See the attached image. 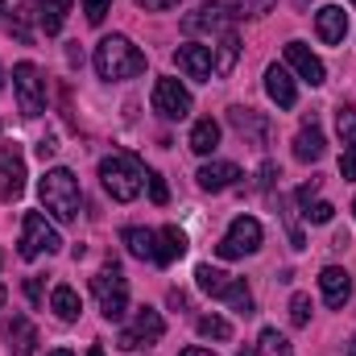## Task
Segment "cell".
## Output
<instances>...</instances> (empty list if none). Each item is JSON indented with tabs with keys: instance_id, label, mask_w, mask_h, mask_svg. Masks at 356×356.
<instances>
[{
	"instance_id": "6da1fadb",
	"label": "cell",
	"mask_w": 356,
	"mask_h": 356,
	"mask_svg": "<svg viewBox=\"0 0 356 356\" xmlns=\"http://www.w3.org/2000/svg\"><path fill=\"white\" fill-rule=\"evenodd\" d=\"M95 71H99V79H112V83H120V79H137L141 71H145V54L124 38V33H112V38H104L99 46H95Z\"/></svg>"
},
{
	"instance_id": "2e32d148",
	"label": "cell",
	"mask_w": 356,
	"mask_h": 356,
	"mask_svg": "<svg viewBox=\"0 0 356 356\" xmlns=\"http://www.w3.org/2000/svg\"><path fill=\"white\" fill-rule=\"evenodd\" d=\"M323 149H327V141H323V133H319V120L307 116L302 129H298V137H294V158H298V162H319Z\"/></svg>"
},
{
	"instance_id": "c3c4849f",
	"label": "cell",
	"mask_w": 356,
	"mask_h": 356,
	"mask_svg": "<svg viewBox=\"0 0 356 356\" xmlns=\"http://www.w3.org/2000/svg\"><path fill=\"white\" fill-rule=\"evenodd\" d=\"M91 356H104V348H99V344H95V348H91Z\"/></svg>"
},
{
	"instance_id": "9c48e42d",
	"label": "cell",
	"mask_w": 356,
	"mask_h": 356,
	"mask_svg": "<svg viewBox=\"0 0 356 356\" xmlns=\"http://www.w3.org/2000/svg\"><path fill=\"white\" fill-rule=\"evenodd\" d=\"M13 88H17V104H21V116H38L42 104H46V79L33 63H17L13 67Z\"/></svg>"
},
{
	"instance_id": "1f68e13d",
	"label": "cell",
	"mask_w": 356,
	"mask_h": 356,
	"mask_svg": "<svg viewBox=\"0 0 356 356\" xmlns=\"http://www.w3.org/2000/svg\"><path fill=\"white\" fill-rule=\"evenodd\" d=\"M290 323H294V327H307V323H311V298H307V294H294V298H290Z\"/></svg>"
},
{
	"instance_id": "f5cc1de1",
	"label": "cell",
	"mask_w": 356,
	"mask_h": 356,
	"mask_svg": "<svg viewBox=\"0 0 356 356\" xmlns=\"http://www.w3.org/2000/svg\"><path fill=\"white\" fill-rule=\"evenodd\" d=\"M353 211H356V199H353Z\"/></svg>"
},
{
	"instance_id": "8992f818",
	"label": "cell",
	"mask_w": 356,
	"mask_h": 356,
	"mask_svg": "<svg viewBox=\"0 0 356 356\" xmlns=\"http://www.w3.org/2000/svg\"><path fill=\"white\" fill-rule=\"evenodd\" d=\"M63 249V236L46 224V216L42 211H25V220H21V257L25 261H33V257H42V253H58Z\"/></svg>"
},
{
	"instance_id": "d4e9b609",
	"label": "cell",
	"mask_w": 356,
	"mask_h": 356,
	"mask_svg": "<svg viewBox=\"0 0 356 356\" xmlns=\"http://www.w3.org/2000/svg\"><path fill=\"white\" fill-rule=\"evenodd\" d=\"M50 307H54V315H58L63 323L79 319V311H83V302H79V294H75L71 286H54V294H50Z\"/></svg>"
},
{
	"instance_id": "d6a6232c",
	"label": "cell",
	"mask_w": 356,
	"mask_h": 356,
	"mask_svg": "<svg viewBox=\"0 0 356 356\" xmlns=\"http://www.w3.org/2000/svg\"><path fill=\"white\" fill-rule=\"evenodd\" d=\"M277 207H282V216H286V228H290V245H294V249H302L307 241H302V228H298V220H294V211H290V199L282 195V199H277Z\"/></svg>"
},
{
	"instance_id": "f907efd6",
	"label": "cell",
	"mask_w": 356,
	"mask_h": 356,
	"mask_svg": "<svg viewBox=\"0 0 356 356\" xmlns=\"http://www.w3.org/2000/svg\"><path fill=\"white\" fill-rule=\"evenodd\" d=\"M0 307H4V286H0Z\"/></svg>"
},
{
	"instance_id": "f6af8a7d",
	"label": "cell",
	"mask_w": 356,
	"mask_h": 356,
	"mask_svg": "<svg viewBox=\"0 0 356 356\" xmlns=\"http://www.w3.org/2000/svg\"><path fill=\"white\" fill-rule=\"evenodd\" d=\"M50 356H75V353H71V348H54Z\"/></svg>"
},
{
	"instance_id": "277c9868",
	"label": "cell",
	"mask_w": 356,
	"mask_h": 356,
	"mask_svg": "<svg viewBox=\"0 0 356 356\" xmlns=\"http://www.w3.org/2000/svg\"><path fill=\"white\" fill-rule=\"evenodd\" d=\"M195 282H199L203 294L224 298V302H228L232 311H241V315H253V294H249V286H245L241 277H232V273H224V269H216V266H199L195 269Z\"/></svg>"
},
{
	"instance_id": "7bdbcfd3",
	"label": "cell",
	"mask_w": 356,
	"mask_h": 356,
	"mask_svg": "<svg viewBox=\"0 0 356 356\" xmlns=\"http://www.w3.org/2000/svg\"><path fill=\"white\" fill-rule=\"evenodd\" d=\"M170 307H186V294L182 290H170Z\"/></svg>"
},
{
	"instance_id": "cb8c5ba5",
	"label": "cell",
	"mask_w": 356,
	"mask_h": 356,
	"mask_svg": "<svg viewBox=\"0 0 356 356\" xmlns=\"http://www.w3.org/2000/svg\"><path fill=\"white\" fill-rule=\"evenodd\" d=\"M236 58H241V38H236V29H228V33H220V46H216V75H228L236 67Z\"/></svg>"
},
{
	"instance_id": "ba28073f",
	"label": "cell",
	"mask_w": 356,
	"mask_h": 356,
	"mask_svg": "<svg viewBox=\"0 0 356 356\" xmlns=\"http://www.w3.org/2000/svg\"><path fill=\"white\" fill-rule=\"evenodd\" d=\"M162 336H166V319H162L154 307H141L137 319H133V327H124V332L116 336V348H120V353H137V348H145V344H158Z\"/></svg>"
},
{
	"instance_id": "f546056e",
	"label": "cell",
	"mask_w": 356,
	"mask_h": 356,
	"mask_svg": "<svg viewBox=\"0 0 356 356\" xmlns=\"http://www.w3.org/2000/svg\"><path fill=\"white\" fill-rule=\"evenodd\" d=\"M253 353H257V356H290V340H286L282 332H273V327H266Z\"/></svg>"
},
{
	"instance_id": "7402d4cb",
	"label": "cell",
	"mask_w": 356,
	"mask_h": 356,
	"mask_svg": "<svg viewBox=\"0 0 356 356\" xmlns=\"http://www.w3.org/2000/svg\"><path fill=\"white\" fill-rule=\"evenodd\" d=\"M182 253H186V232L175 228V224L162 228V232H158V257H154V261H158V266H175Z\"/></svg>"
},
{
	"instance_id": "44dd1931",
	"label": "cell",
	"mask_w": 356,
	"mask_h": 356,
	"mask_svg": "<svg viewBox=\"0 0 356 356\" xmlns=\"http://www.w3.org/2000/svg\"><path fill=\"white\" fill-rule=\"evenodd\" d=\"M120 241H124V249H129L133 257H141V261H154V257H158V232H149V228H124Z\"/></svg>"
},
{
	"instance_id": "8fae6325",
	"label": "cell",
	"mask_w": 356,
	"mask_h": 356,
	"mask_svg": "<svg viewBox=\"0 0 356 356\" xmlns=\"http://www.w3.org/2000/svg\"><path fill=\"white\" fill-rule=\"evenodd\" d=\"M228 29H232V13L224 4H203L182 17V33H228Z\"/></svg>"
},
{
	"instance_id": "52a82bcc",
	"label": "cell",
	"mask_w": 356,
	"mask_h": 356,
	"mask_svg": "<svg viewBox=\"0 0 356 356\" xmlns=\"http://www.w3.org/2000/svg\"><path fill=\"white\" fill-rule=\"evenodd\" d=\"M261 241H266L261 224H257L253 216H236V220H232V228L224 232V241L216 245V253H220L224 261H232V257H249V253H257V249H261Z\"/></svg>"
},
{
	"instance_id": "4316f807",
	"label": "cell",
	"mask_w": 356,
	"mask_h": 356,
	"mask_svg": "<svg viewBox=\"0 0 356 356\" xmlns=\"http://www.w3.org/2000/svg\"><path fill=\"white\" fill-rule=\"evenodd\" d=\"M8 340H13V356H33L38 332H33L29 319H13V323H8Z\"/></svg>"
},
{
	"instance_id": "5bb4252c",
	"label": "cell",
	"mask_w": 356,
	"mask_h": 356,
	"mask_svg": "<svg viewBox=\"0 0 356 356\" xmlns=\"http://www.w3.org/2000/svg\"><path fill=\"white\" fill-rule=\"evenodd\" d=\"M286 63L298 71V79L302 83H311V88H319L323 79H327V71H323V63L302 46V42H286Z\"/></svg>"
},
{
	"instance_id": "816d5d0a",
	"label": "cell",
	"mask_w": 356,
	"mask_h": 356,
	"mask_svg": "<svg viewBox=\"0 0 356 356\" xmlns=\"http://www.w3.org/2000/svg\"><path fill=\"white\" fill-rule=\"evenodd\" d=\"M0 88H4V67H0Z\"/></svg>"
},
{
	"instance_id": "d590c367",
	"label": "cell",
	"mask_w": 356,
	"mask_h": 356,
	"mask_svg": "<svg viewBox=\"0 0 356 356\" xmlns=\"http://www.w3.org/2000/svg\"><path fill=\"white\" fill-rule=\"evenodd\" d=\"M108 8H112V0H83V13H88L91 25H99L108 17Z\"/></svg>"
},
{
	"instance_id": "7c38bea8",
	"label": "cell",
	"mask_w": 356,
	"mask_h": 356,
	"mask_svg": "<svg viewBox=\"0 0 356 356\" xmlns=\"http://www.w3.org/2000/svg\"><path fill=\"white\" fill-rule=\"evenodd\" d=\"M175 63H178V71H182L186 79H199V83H207V79H211V71H216L211 50H207V46H195V42L178 46V50H175Z\"/></svg>"
},
{
	"instance_id": "f1b7e54d",
	"label": "cell",
	"mask_w": 356,
	"mask_h": 356,
	"mask_svg": "<svg viewBox=\"0 0 356 356\" xmlns=\"http://www.w3.org/2000/svg\"><path fill=\"white\" fill-rule=\"evenodd\" d=\"M336 133H340V141L348 149H356V108L353 104H340L336 108Z\"/></svg>"
},
{
	"instance_id": "83f0119b",
	"label": "cell",
	"mask_w": 356,
	"mask_h": 356,
	"mask_svg": "<svg viewBox=\"0 0 356 356\" xmlns=\"http://www.w3.org/2000/svg\"><path fill=\"white\" fill-rule=\"evenodd\" d=\"M33 17H38V8H33V4H17V8H13V21H8L13 38H17V42H25V46L33 42Z\"/></svg>"
},
{
	"instance_id": "ffe728a7",
	"label": "cell",
	"mask_w": 356,
	"mask_h": 356,
	"mask_svg": "<svg viewBox=\"0 0 356 356\" xmlns=\"http://www.w3.org/2000/svg\"><path fill=\"white\" fill-rule=\"evenodd\" d=\"M195 178H199L203 191H228V186L241 178V166H236V162H207Z\"/></svg>"
},
{
	"instance_id": "e575fe53",
	"label": "cell",
	"mask_w": 356,
	"mask_h": 356,
	"mask_svg": "<svg viewBox=\"0 0 356 356\" xmlns=\"http://www.w3.org/2000/svg\"><path fill=\"white\" fill-rule=\"evenodd\" d=\"M236 8H241V17H266L273 0H236Z\"/></svg>"
},
{
	"instance_id": "836d02e7",
	"label": "cell",
	"mask_w": 356,
	"mask_h": 356,
	"mask_svg": "<svg viewBox=\"0 0 356 356\" xmlns=\"http://www.w3.org/2000/svg\"><path fill=\"white\" fill-rule=\"evenodd\" d=\"M302 216H307L311 224H332V216H336V207H332L327 199H315V203H311V207H307Z\"/></svg>"
},
{
	"instance_id": "5b68a950",
	"label": "cell",
	"mask_w": 356,
	"mask_h": 356,
	"mask_svg": "<svg viewBox=\"0 0 356 356\" xmlns=\"http://www.w3.org/2000/svg\"><path fill=\"white\" fill-rule=\"evenodd\" d=\"M91 294H95L104 319H124V311H129V282L120 277L116 266H104L91 277Z\"/></svg>"
},
{
	"instance_id": "ac0fdd59",
	"label": "cell",
	"mask_w": 356,
	"mask_h": 356,
	"mask_svg": "<svg viewBox=\"0 0 356 356\" xmlns=\"http://www.w3.org/2000/svg\"><path fill=\"white\" fill-rule=\"evenodd\" d=\"M319 290H323V302H327V307H344L348 294H353V277H348V269L327 266L323 273H319Z\"/></svg>"
},
{
	"instance_id": "b9f144b4",
	"label": "cell",
	"mask_w": 356,
	"mask_h": 356,
	"mask_svg": "<svg viewBox=\"0 0 356 356\" xmlns=\"http://www.w3.org/2000/svg\"><path fill=\"white\" fill-rule=\"evenodd\" d=\"M141 8H149V13H166V8H175L178 0H137Z\"/></svg>"
},
{
	"instance_id": "f35d334b",
	"label": "cell",
	"mask_w": 356,
	"mask_h": 356,
	"mask_svg": "<svg viewBox=\"0 0 356 356\" xmlns=\"http://www.w3.org/2000/svg\"><path fill=\"white\" fill-rule=\"evenodd\" d=\"M340 175L348 178V182H356V149H348V154L340 158Z\"/></svg>"
},
{
	"instance_id": "603a6c76",
	"label": "cell",
	"mask_w": 356,
	"mask_h": 356,
	"mask_svg": "<svg viewBox=\"0 0 356 356\" xmlns=\"http://www.w3.org/2000/svg\"><path fill=\"white\" fill-rule=\"evenodd\" d=\"M186 145L199 154V158H207L216 145H220V124L211 120V116H203V120H195V129H191V137H186Z\"/></svg>"
},
{
	"instance_id": "3957f363",
	"label": "cell",
	"mask_w": 356,
	"mask_h": 356,
	"mask_svg": "<svg viewBox=\"0 0 356 356\" xmlns=\"http://www.w3.org/2000/svg\"><path fill=\"white\" fill-rule=\"evenodd\" d=\"M99 182L116 203H133L145 186V166L137 154H112L99 162Z\"/></svg>"
},
{
	"instance_id": "4dcf8cb0",
	"label": "cell",
	"mask_w": 356,
	"mask_h": 356,
	"mask_svg": "<svg viewBox=\"0 0 356 356\" xmlns=\"http://www.w3.org/2000/svg\"><path fill=\"white\" fill-rule=\"evenodd\" d=\"M195 327H199V336H207V340H232V323L220 319V315H203Z\"/></svg>"
},
{
	"instance_id": "7a4b0ae2",
	"label": "cell",
	"mask_w": 356,
	"mask_h": 356,
	"mask_svg": "<svg viewBox=\"0 0 356 356\" xmlns=\"http://www.w3.org/2000/svg\"><path fill=\"white\" fill-rule=\"evenodd\" d=\"M38 195H42L46 211H50L58 224H75V220H79L83 191H79V178L71 175L67 166H54V170H46V178L38 182Z\"/></svg>"
},
{
	"instance_id": "7dc6e473",
	"label": "cell",
	"mask_w": 356,
	"mask_h": 356,
	"mask_svg": "<svg viewBox=\"0 0 356 356\" xmlns=\"http://www.w3.org/2000/svg\"><path fill=\"white\" fill-rule=\"evenodd\" d=\"M348 356H356V336H353V344H348Z\"/></svg>"
},
{
	"instance_id": "ee69618b",
	"label": "cell",
	"mask_w": 356,
	"mask_h": 356,
	"mask_svg": "<svg viewBox=\"0 0 356 356\" xmlns=\"http://www.w3.org/2000/svg\"><path fill=\"white\" fill-rule=\"evenodd\" d=\"M182 356H216V353H207V348H186Z\"/></svg>"
},
{
	"instance_id": "30bf717a",
	"label": "cell",
	"mask_w": 356,
	"mask_h": 356,
	"mask_svg": "<svg viewBox=\"0 0 356 356\" xmlns=\"http://www.w3.org/2000/svg\"><path fill=\"white\" fill-rule=\"evenodd\" d=\"M154 112L166 116V120H182L191 112V91L178 79H158L154 83Z\"/></svg>"
},
{
	"instance_id": "d6986e66",
	"label": "cell",
	"mask_w": 356,
	"mask_h": 356,
	"mask_svg": "<svg viewBox=\"0 0 356 356\" xmlns=\"http://www.w3.org/2000/svg\"><path fill=\"white\" fill-rule=\"evenodd\" d=\"M228 120H232V129H236L241 137H249L253 145H266L269 124H266V116H261V112H253V108H232V112H228Z\"/></svg>"
},
{
	"instance_id": "bcb514c9",
	"label": "cell",
	"mask_w": 356,
	"mask_h": 356,
	"mask_svg": "<svg viewBox=\"0 0 356 356\" xmlns=\"http://www.w3.org/2000/svg\"><path fill=\"white\" fill-rule=\"evenodd\" d=\"M236 356H257V353H253V348H241V353H236Z\"/></svg>"
},
{
	"instance_id": "db71d44e",
	"label": "cell",
	"mask_w": 356,
	"mask_h": 356,
	"mask_svg": "<svg viewBox=\"0 0 356 356\" xmlns=\"http://www.w3.org/2000/svg\"><path fill=\"white\" fill-rule=\"evenodd\" d=\"M353 4H356V0H353Z\"/></svg>"
},
{
	"instance_id": "e0dca14e",
	"label": "cell",
	"mask_w": 356,
	"mask_h": 356,
	"mask_svg": "<svg viewBox=\"0 0 356 356\" xmlns=\"http://www.w3.org/2000/svg\"><path fill=\"white\" fill-rule=\"evenodd\" d=\"M266 91H269V99L277 104V108H294L298 104V88H294V75L286 71V67H266Z\"/></svg>"
},
{
	"instance_id": "ab89813d",
	"label": "cell",
	"mask_w": 356,
	"mask_h": 356,
	"mask_svg": "<svg viewBox=\"0 0 356 356\" xmlns=\"http://www.w3.org/2000/svg\"><path fill=\"white\" fill-rule=\"evenodd\" d=\"M25 294H29V302L38 307V302H42V277H25Z\"/></svg>"
},
{
	"instance_id": "8d00e7d4",
	"label": "cell",
	"mask_w": 356,
	"mask_h": 356,
	"mask_svg": "<svg viewBox=\"0 0 356 356\" xmlns=\"http://www.w3.org/2000/svg\"><path fill=\"white\" fill-rule=\"evenodd\" d=\"M145 178H149V199L162 207V203L170 199V191H166V178H162V175H145Z\"/></svg>"
},
{
	"instance_id": "484cf974",
	"label": "cell",
	"mask_w": 356,
	"mask_h": 356,
	"mask_svg": "<svg viewBox=\"0 0 356 356\" xmlns=\"http://www.w3.org/2000/svg\"><path fill=\"white\" fill-rule=\"evenodd\" d=\"M67 13H71V0H42L38 4V21L46 33H58L67 25Z\"/></svg>"
},
{
	"instance_id": "74e56055",
	"label": "cell",
	"mask_w": 356,
	"mask_h": 356,
	"mask_svg": "<svg viewBox=\"0 0 356 356\" xmlns=\"http://www.w3.org/2000/svg\"><path fill=\"white\" fill-rule=\"evenodd\" d=\"M311 195H319V178H311V182H302L298 191H294V203H302V211L311 207Z\"/></svg>"
},
{
	"instance_id": "9a60e30c",
	"label": "cell",
	"mask_w": 356,
	"mask_h": 356,
	"mask_svg": "<svg viewBox=\"0 0 356 356\" xmlns=\"http://www.w3.org/2000/svg\"><path fill=\"white\" fill-rule=\"evenodd\" d=\"M315 29H319V42H323V46H340L344 33H348V13H344L340 4H323V8L315 13Z\"/></svg>"
},
{
	"instance_id": "60d3db41",
	"label": "cell",
	"mask_w": 356,
	"mask_h": 356,
	"mask_svg": "<svg viewBox=\"0 0 356 356\" xmlns=\"http://www.w3.org/2000/svg\"><path fill=\"white\" fill-rule=\"evenodd\" d=\"M54 149H58V145H54V137H42V141H38V158H42V162H50V158H54Z\"/></svg>"
},
{
	"instance_id": "4fadbf2b",
	"label": "cell",
	"mask_w": 356,
	"mask_h": 356,
	"mask_svg": "<svg viewBox=\"0 0 356 356\" xmlns=\"http://www.w3.org/2000/svg\"><path fill=\"white\" fill-rule=\"evenodd\" d=\"M25 191V158L17 154V145L0 149V199H17Z\"/></svg>"
},
{
	"instance_id": "681fc988",
	"label": "cell",
	"mask_w": 356,
	"mask_h": 356,
	"mask_svg": "<svg viewBox=\"0 0 356 356\" xmlns=\"http://www.w3.org/2000/svg\"><path fill=\"white\" fill-rule=\"evenodd\" d=\"M0 21H4V0H0Z\"/></svg>"
}]
</instances>
